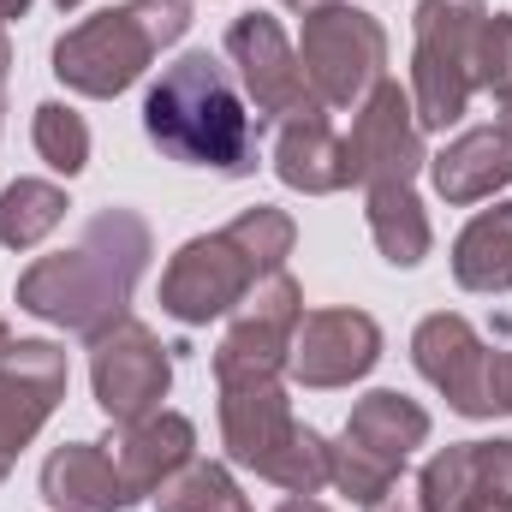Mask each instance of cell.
<instances>
[{
	"label": "cell",
	"mask_w": 512,
	"mask_h": 512,
	"mask_svg": "<svg viewBox=\"0 0 512 512\" xmlns=\"http://www.w3.org/2000/svg\"><path fill=\"white\" fill-rule=\"evenodd\" d=\"M149 262V227L131 209H96L72 251L36 256L18 274V310L66 328V334H108L126 322V304L137 292V274Z\"/></svg>",
	"instance_id": "cell-1"
},
{
	"label": "cell",
	"mask_w": 512,
	"mask_h": 512,
	"mask_svg": "<svg viewBox=\"0 0 512 512\" xmlns=\"http://www.w3.org/2000/svg\"><path fill=\"white\" fill-rule=\"evenodd\" d=\"M143 131L161 155L185 161V167H209L227 179L256 173V149H262V120L245 108V96L233 90L227 66L197 48L179 54L143 96Z\"/></svg>",
	"instance_id": "cell-2"
},
{
	"label": "cell",
	"mask_w": 512,
	"mask_h": 512,
	"mask_svg": "<svg viewBox=\"0 0 512 512\" xmlns=\"http://www.w3.org/2000/svg\"><path fill=\"white\" fill-rule=\"evenodd\" d=\"M292 239H298L292 215L256 203L239 221H227L221 233H203V239L179 245V256L161 274V310L173 322H185V328H203L215 316H233L268 274L286 268Z\"/></svg>",
	"instance_id": "cell-3"
},
{
	"label": "cell",
	"mask_w": 512,
	"mask_h": 512,
	"mask_svg": "<svg viewBox=\"0 0 512 512\" xmlns=\"http://www.w3.org/2000/svg\"><path fill=\"white\" fill-rule=\"evenodd\" d=\"M191 24V0H126V6H108L84 24H72L60 42H54V78L78 96H120L131 90L149 60L179 42Z\"/></svg>",
	"instance_id": "cell-4"
},
{
	"label": "cell",
	"mask_w": 512,
	"mask_h": 512,
	"mask_svg": "<svg viewBox=\"0 0 512 512\" xmlns=\"http://www.w3.org/2000/svg\"><path fill=\"white\" fill-rule=\"evenodd\" d=\"M221 441L233 465L280 483L286 495H316L328 483V441L292 417L280 382L221 387Z\"/></svg>",
	"instance_id": "cell-5"
},
{
	"label": "cell",
	"mask_w": 512,
	"mask_h": 512,
	"mask_svg": "<svg viewBox=\"0 0 512 512\" xmlns=\"http://www.w3.org/2000/svg\"><path fill=\"white\" fill-rule=\"evenodd\" d=\"M489 24L483 0H423L417 48H411V108L423 131H447L465 120L477 96V36Z\"/></svg>",
	"instance_id": "cell-6"
},
{
	"label": "cell",
	"mask_w": 512,
	"mask_h": 512,
	"mask_svg": "<svg viewBox=\"0 0 512 512\" xmlns=\"http://www.w3.org/2000/svg\"><path fill=\"white\" fill-rule=\"evenodd\" d=\"M429 441V411L393 387H376L352 405L340 441H328V483H340L352 501H382L399 483L411 447Z\"/></svg>",
	"instance_id": "cell-7"
},
{
	"label": "cell",
	"mask_w": 512,
	"mask_h": 512,
	"mask_svg": "<svg viewBox=\"0 0 512 512\" xmlns=\"http://www.w3.org/2000/svg\"><path fill=\"white\" fill-rule=\"evenodd\" d=\"M298 66H304V78H310L322 108H358L382 84L387 30L358 6H328L316 18H304Z\"/></svg>",
	"instance_id": "cell-8"
},
{
	"label": "cell",
	"mask_w": 512,
	"mask_h": 512,
	"mask_svg": "<svg viewBox=\"0 0 512 512\" xmlns=\"http://www.w3.org/2000/svg\"><path fill=\"white\" fill-rule=\"evenodd\" d=\"M298 316H304V292L298 280L280 268L256 286L251 298L233 310L221 346H215V382H280L286 358H292V334H298Z\"/></svg>",
	"instance_id": "cell-9"
},
{
	"label": "cell",
	"mask_w": 512,
	"mask_h": 512,
	"mask_svg": "<svg viewBox=\"0 0 512 512\" xmlns=\"http://www.w3.org/2000/svg\"><path fill=\"white\" fill-rule=\"evenodd\" d=\"M90 382H96V405L126 429L161 411V393L173 382L167 346L143 328V322H114L108 334L90 340Z\"/></svg>",
	"instance_id": "cell-10"
},
{
	"label": "cell",
	"mask_w": 512,
	"mask_h": 512,
	"mask_svg": "<svg viewBox=\"0 0 512 512\" xmlns=\"http://www.w3.org/2000/svg\"><path fill=\"white\" fill-rule=\"evenodd\" d=\"M227 60L239 66V84L251 96L256 120H292V114H316V90L298 66V48L286 42V30L268 12H245L227 24Z\"/></svg>",
	"instance_id": "cell-11"
},
{
	"label": "cell",
	"mask_w": 512,
	"mask_h": 512,
	"mask_svg": "<svg viewBox=\"0 0 512 512\" xmlns=\"http://www.w3.org/2000/svg\"><path fill=\"white\" fill-rule=\"evenodd\" d=\"M66 376L72 370L54 340H12L0 352V483L66 399Z\"/></svg>",
	"instance_id": "cell-12"
},
{
	"label": "cell",
	"mask_w": 512,
	"mask_h": 512,
	"mask_svg": "<svg viewBox=\"0 0 512 512\" xmlns=\"http://www.w3.org/2000/svg\"><path fill=\"white\" fill-rule=\"evenodd\" d=\"M352 149V173L364 191H382V185H411L417 167L429 161L423 155V126H417V108L399 84H376L364 102H358V126L346 137Z\"/></svg>",
	"instance_id": "cell-13"
},
{
	"label": "cell",
	"mask_w": 512,
	"mask_h": 512,
	"mask_svg": "<svg viewBox=\"0 0 512 512\" xmlns=\"http://www.w3.org/2000/svg\"><path fill=\"white\" fill-rule=\"evenodd\" d=\"M411 358H417L423 382L435 387L459 417H495V405H489L495 352L483 346V334H477L465 316H453V310L423 316L417 334H411Z\"/></svg>",
	"instance_id": "cell-14"
},
{
	"label": "cell",
	"mask_w": 512,
	"mask_h": 512,
	"mask_svg": "<svg viewBox=\"0 0 512 512\" xmlns=\"http://www.w3.org/2000/svg\"><path fill=\"white\" fill-rule=\"evenodd\" d=\"M382 358V328L364 310H310L298 316L286 376L304 387H352Z\"/></svg>",
	"instance_id": "cell-15"
},
{
	"label": "cell",
	"mask_w": 512,
	"mask_h": 512,
	"mask_svg": "<svg viewBox=\"0 0 512 512\" xmlns=\"http://www.w3.org/2000/svg\"><path fill=\"white\" fill-rule=\"evenodd\" d=\"M423 512H489L512 507V441H459L441 447L417 477Z\"/></svg>",
	"instance_id": "cell-16"
},
{
	"label": "cell",
	"mask_w": 512,
	"mask_h": 512,
	"mask_svg": "<svg viewBox=\"0 0 512 512\" xmlns=\"http://www.w3.org/2000/svg\"><path fill=\"white\" fill-rule=\"evenodd\" d=\"M274 173H280L292 191H304V197H328V191L358 185V173H352V149H346V137H340V131L328 126V108L280 120Z\"/></svg>",
	"instance_id": "cell-17"
},
{
	"label": "cell",
	"mask_w": 512,
	"mask_h": 512,
	"mask_svg": "<svg viewBox=\"0 0 512 512\" xmlns=\"http://www.w3.org/2000/svg\"><path fill=\"white\" fill-rule=\"evenodd\" d=\"M114 447H120L114 459H120L126 495L131 501H155V489H161L173 471H185V465L197 459V429H191V417H179V411H155V417H143V423H126Z\"/></svg>",
	"instance_id": "cell-18"
},
{
	"label": "cell",
	"mask_w": 512,
	"mask_h": 512,
	"mask_svg": "<svg viewBox=\"0 0 512 512\" xmlns=\"http://www.w3.org/2000/svg\"><path fill=\"white\" fill-rule=\"evenodd\" d=\"M42 495L54 512H120L131 507L120 459L96 441H66L42 465Z\"/></svg>",
	"instance_id": "cell-19"
},
{
	"label": "cell",
	"mask_w": 512,
	"mask_h": 512,
	"mask_svg": "<svg viewBox=\"0 0 512 512\" xmlns=\"http://www.w3.org/2000/svg\"><path fill=\"white\" fill-rule=\"evenodd\" d=\"M429 173H435V191L447 203H483L512 185V137L501 126L465 131L429 161Z\"/></svg>",
	"instance_id": "cell-20"
},
{
	"label": "cell",
	"mask_w": 512,
	"mask_h": 512,
	"mask_svg": "<svg viewBox=\"0 0 512 512\" xmlns=\"http://www.w3.org/2000/svg\"><path fill=\"white\" fill-rule=\"evenodd\" d=\"M453 280L465 292H512V203L483 209L453 239Z\"/></svg>",
	"instance_id": "cell-21"
},
{
	"label": "cell",
	"mask_w": 512,
	"mask_h": 512,
	"mask_svg": "<svg viewBox=\"0 0 512 512\" xmlns=\"http://www.w3.org/2000/svg\"><path fill=\"white\" fill-rule=\"evenodd\" d=\"M370 239H376V251H382L393 268H417V262L429 256L435 233H429V215H423V203H417L411 185H382V191H370Z\"/></svg>",
	"instance_id": "cell-22"
},
{
	"label": "cell",
	"mask_w": 512,
	"mask_h": 512,
	"mask_svg": "<svg viewBox=\"0 0 512 512\" xmlns=\"http://www.w3.org/2000/svg\"><path fill=\"white\" fill-rule=\"evenodd\" d=\"M66 221V191L48 179H18L0 191V245L6 251H30L42 245L54 227Z\"/></svg>",
	"instance_id": "cell-23"
},
{
	"label": "cell",
	"mask_w": 512,
	"mask_h": 512,
	"mask_svg": "<svg viewBox=\"0 0 512 512\" xmlns=\"http://www.w3.org/2000/svg\"><path fill=\"white\" fill-rule=\"evenodd\" d=\"M155 512H251V507L215 459H191L185 471H173L155 489Z\"/></svg>",
	"instance_id": "cell-24"
},
{
	"label": "cell",
	"mask_w": 512,
	"mask_h": 512,
	"mask_svg": "<svg viewBox=\"0 0 512 512\" xmlns=\"http://www.w3.org/2000/svg\"><path fill=\"white\" fill-rule=\"evenodd\" d=\"M36 155L54 167V173H84V161H90V126H84V114L78 108H66V102H42L36 108Z\"/></svg>",
	"instance_id": "cell-25"
},
{
	"label": "cell",
	"mask_w": 512,
	"mask_h": 512,
	"mask_svg": "<svg viewBox=\"0 0 512 512\" xmlns=\"http://www.w3.org/2000/svg\"><path fill=\"white\" fill-rule=\"evenodd\" d=\"M477 90H512V18L507 12H489L483 36H477Z\"/></svg>",
	"instance_id": "cell-26"
},
{
	"label": "cell",
	"mask_w": 512,
	"mask_h": 512,
	"mask_svg": "<svg viewBox=\"0 0 512 512\" xmlns=\"http://www.w3.org/2000/svg\"><path fill=\"white\" fill-rule=\"evenodd\" d=\"M489 405L512 417V352H495V370H489Z\"/></svg>",
	"instance_id": "cell-27"
},
{
	"label": "cell",
	"mask_w": 512,
	"mask_h": 512,
	"mask_svg": "<svg viewBox=\"0 0 512 512\" xmlns=\"http://www.w3.org/2000/svg\"><path fill=\"white\" fill-rule=\"evenodd\" d=\"M370 512H423V501H417V489H387L382 501H370Z\"/></svg>",
	"instance_id": "cell-28"
},
{
	"label": "cell",
	"mask_w": 512,
	"mask_h": 512,
	"mask_svg": "<svg viewBox=\"0 0 512 512\" xmlns=\"http://www.w3.org/2000/svg\"><path fill=\"white\" fill-rule=\"evenodd\" d=\"M286 12H298V18H316V12H328V6H340V0H280Z\"/></svg>",
	"instance_id": "cell-29"
},
{
	"label": "cell",
	"mask_w": 512,
	"mask_h": 512,
	"mask_svg": "<svg viewBox=\"0 0 512 512\" xmlns=\"http://www.w3.org/2000/svg\"><path fill=\"white\" fill-rule=\"evenodd\" d=\"M6 66H12V48H6V24H0V114H6Z\"/></svg>",
	"instance_id": "cell-30"
},
{
	"label": "cell",
	"mask_w": 512,
	"mask_h": 512,
	"mask_svg": "<svg viewBox=\"0 0 512 512\" xmlns=\"http://www.w3.org/2000/svg\"><path fill=\"white\" fill-rule=\"evenodd\" d=\"M274 512H328L322 501H310V495H292V501H280Z\"/></svg>",
	"instance_id": "cell-31"
},
{
	"label": "cell",
	"mask_w": 512,
	"mask_h": 512,
	"mask_svg": "<svg viewBox=\"0 0 512 512\" xmlns=\"http://www.w3.org/2000/svg\"><path fill=\"white\" fill-rule=\"evenodd\" d=\"M24 12H30V0H0V24L6 18H24Z\"/></svg>",
	"instance_id": "cell-32"
},
{
	"label": "cell",
	"mask_w": 512,
	"mask_h": 512,
	"mask_svg": "<svg viewBox=\"0 0 512 512\" xmlns=\"http://www.w3.org/2000/svg\"><path fill=\"white\" fill-rule=\"evenodd\" d=\"M501 131H507V137H512V90H507V96H501Z\"/></svg>",
	"instance_id": "cell-33"
},
{
	"label": "cell",
	"mask_w": 512,
	"mask_h": 512,
	"mask_svg": "<svg viewBox=\"0 0 512 512\" xmlns=\"http://www.w3.org/2000/svg\"><path fill=\"white\" fill-rule=\"evenodd\" d=\"M6 346H12V328H6V316H0V352H6Z\"/></svg>",
	"instance_id": "cell-34"
},
{
	"label": "cell",
	"mask_w": 512,
	"mask_h": 512,
	"mask_svg": "<svg viewBox=\"0 0 512 512\" xmlns=\"http://www.w3.org/2000/svg\"><path fill=\"white\" fill-rule=\"evenodd\" d=\"M54 6H60V12H72V6H84V0H54Z\"/></svg>",
	"instance_id": "cell-35"
}]
</instances>
